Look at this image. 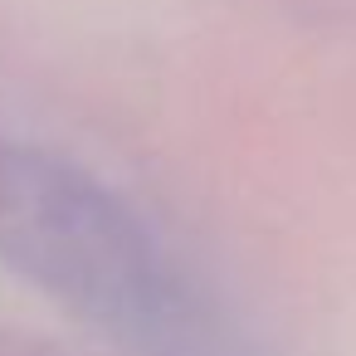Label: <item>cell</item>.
<instances>
[{
    "mask_svg": "<svg viewBox=\"0 0 356 356\" xmlns=\"http://www.w3.org/2000/svg\"><path fill=\"white\" fill-rule=\"evenodd\" d=\"M0 268L74 322L156 346L181 332V273L137 205L83 161L0 127Z\"/></svg>",
    "mask_w": 356,
    "mask_h": 356,
    "instance_id": "cell-1",
    "label": "cell"
}]
</instances>
